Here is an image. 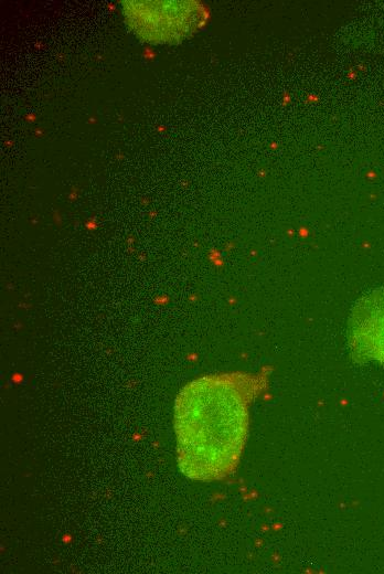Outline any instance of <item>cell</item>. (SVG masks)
Returning <instances> with one entry per match:
<instances>
[{"label":"cell","mask_w":384,"mask_h":574,"mask_svg":"<svg viewBox=\"0 0 384 574\" xmlns=\"http://www.w3.org/2000/svg\"><path fill=\"white\" fill-rule=\"evenodd\" d=\"M270 368L256 373L199 376L179 392L173 413L180 471L194 481H220L239 464L253 403L268 389Z\"/></svg>","instance_id":"6da1fadb"},{"label":"cell","mask_w":384,"mask_h":574,"mask_svg":"<svg viewBox=\"0 0 384 574\" xmlns=\"http://www.w3.org/2000/svg\"><path fill=\"white\" fill-rule=\"evenodd\" d=\"M121 9L129 29L150 43L182 39L201 20L200 9L191 2L122 1Z\"/></svg>","instance_id":"7a4b0ae2"},{"label":"cell","mask_w":384,"mask_h":574,"mask_svg":"<svg viewBox=\"0 0 384 574\" xmlns=\"http://www.w3.org/2000/svg\"><path fill=\"white\" fill-rule=\"evenodd\" d=\"M349 348L353 360L384 365V288L354 306L349 322Z\"/></svg>","instance_id":"3957f363"}]
</instances>
